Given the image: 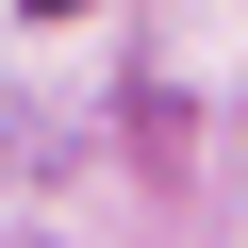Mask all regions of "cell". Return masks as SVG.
<instances>
[{"instance_id": "cell-1", "label": "cell", "mask_w": 248, "mask_h": 248, "mask_svg": "<svg viewBox=\"0 0 248 248\" xmlns=\"http://www.w3.org/2000/svg\"><path fill=\"white\" fill-rule=\"evenodd\" d=\"M33 17H66V0H33Z\"/></svg>"}]
</instances>
